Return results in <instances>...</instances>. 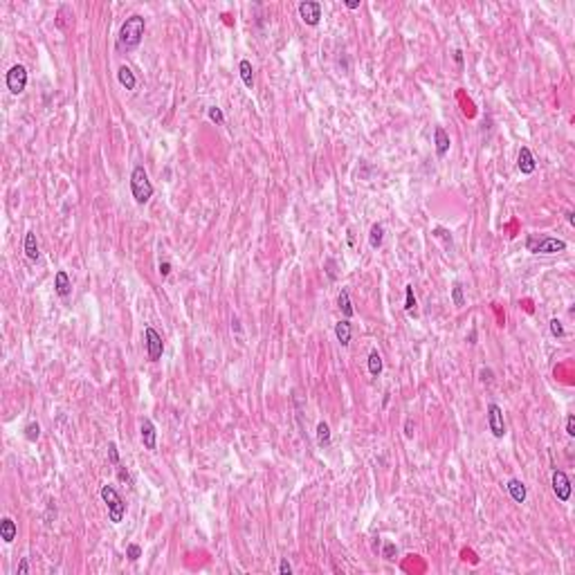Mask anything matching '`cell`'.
I'll use <instances>...</instances> for the list:
<instances>
[{
    "mask_svg": "<svg viewBox=\"0 0 575 575\" xmlns=\"http://www.w3.org/2000/svg\"><path fill=\"white\" fill-rule=\"evenodd\" d=\"M553 492H555V497L560 499L562 503H566L571 499V479L566 476V472L562 470H553Z\"/></svg>",
    "mask_w": 575,
    "mask_h": 575,
    "instance_id": "cell-9",
    "label": "cell"
},
{
    "mask_svg": "<svg viewBox=\"0 0 575 575\" xmlns=\"http://www.w3.org/2000/svg\"><path fill=\"white\" fill-rule=\"evenodd\" d=\"M411 429H413V427H411V420H407V422H404V434H407V438H411V436H413Z\"/></svg>",
    "mask_w": 575,
    "mask_h": 575,
    "instance_id": "cell-39",
    "label": "cell"
},
{
    "mask_svg": "<svg viewBox=\"0 0 575 575\" xmlns=\"http://www.w3.org/2000/svg\"><path fill=\"white\" fill-rule=\"evenodd\" d=\"M144 342H146V355H149V360L151 362H158L164 353L162 335H160L153 326H146L144 328Z\"/></svg>",
    "mask_w": 575,
    "mask_h": 575,
    "instance_id": "cell-5",
    "label": "cell"
},
{
    "mask_svg": "<svg viewBox=\"0 0 575 575\" xmlns=\"http://www.w3.org/2000/svg\"><path fill=\"white\" fill-rule=\"evenodd\" d=\"M566 434L573 438L575 436V416L573 413H569V418H566Z\"/></svg>",
    "mask_w": 575,
    "mask_h": 575,
    "instance_id": "cell-34",
    "label": "cell"
},
{
    "mask_svg": "<svg viewBox=\"0 0 575 575\" xmlns=\"http://www.w3.org/2000/svg\"><path fill=\"white\" fill-rule=\"evenodd\" d=\"M337 304H340V310H342V315H344V319H351V317L355 315L353 304H351V295H349V290H346V288H342L340 297H337Z\"/></svg>",
    "mask_w": 575,
    "mask_h": 575,
    "instance_id": "cell-20",
    "label": "cell"
},
{
    "mask_svg": "<svg viewBox=\"0 0 575 575\" xmlns=\"http://www.w3.org/2000/svg\"><path fill=\"white\" fill-rule=\"evenodd\" d=\"M526 249L533 254H560L566 249V243L562 238H555V236L530 234L526 238Z\"/></svg>",
    "mask_w": 575,
    "mask_h": 575,
    "instance_id": "cell-3",
    "label": "cell"
},
{
    "mask_svg": "<svg viewBox=\"0 0 575 575\" xmlns=\"http://www.w3.org/2000/svg\"><path fill=\"white\" fill-rule=\"evenodd\" d=\"M140 436H142V443H144L146 449H151V452H155V447H158V429H155L153 420L151 418H142L140 422Z\"/></svg>",
    "mask_w": 575,
    "mask_h": 575,
    "instance_id": "cell-10",
    "label": "cell"
},
{
    "mask_svg": "<svg viewBox=\"0 0 575 575\" xmlns=\"http://www.w3.org/2000/svg\"><path fill=\"white\" fill-rule=\"evenodd\" d=\"M131 193L137 204H146L153 198V185H151L149 173H146V169L142 164H137L131 171Z\"/></svg>",
    "mask_w": 575,
    "mask_h": 575,
    "instance_id": "cell-2",
    "label": "cell"
},
{
    "mask_svg": "<svg viewBox=\"0 0 575 575\" xmlns=\"http://www.w3.org/2000/svg\"><path fill=\"white\" fill-rule=\"evenodd\" d=\"M566 220H569V222H571V225H573V222H575V216H573V213H571V211H569V213H566Z\"/></svg>",
    "mask_w": 575,
    "mask_h": 575,
    "instance_id": "cell-43",
    "label": "cell"
},
{
    "mask_svg": "<svg viewBox=\"0 0 575 575\" xmlns=\"http://www.w3.org/2000/svg\"><path fill=\"white\" fill-rule=\"evenodd\" d=\"M395 555H398V546H395L393 542H386L384 548H382V557L391 562V560H395Z\"/></svg>",
    "mask_w": 575,
    "mask_h": 575,
    "instance_id": "cell-28",
    "label": "cell"
},
{
    "mask_svg": "<svg viewBox=\"0 0 575 575\" xmlns=\"http://www.w3.org/2000/svg\"><path fill=\"white\" fill-rule=\"evenodd\" d=\"M382 240H384V227H382L380 222H373L371 229H369V245H371L373 249H380Z\"/></svg>",
    "mask_w": 575,
    "mask_h": 575,
    "instance_id": "cell-19",
    "label": "cell"
},
{
    "mask_svg": "<svg viewBox=\"0 0 575 575\" xmlns=\"http://www.w3.org/2000/svg\"><path fill=\"white\" fill-rule=\"evenodd\" d=\"M119 479H122V481H128V472H124L122 467H119Z\"/></svg>",
    "mask_w": 575,
    "mask_h": 575,
    "instance_id": "cell-42",
    "label": "cell"
},
{
    "mask_svg": "<svg viewBox=\"0 0 575 575\" xmlns=\"http://www.w3.org/2000/svg\"><path fill=\"white\" fill-rule=\"evenodd\" d=\"M369 373H371L373 378H378L382 373V358H380V353H378L376 349L369 353Z\"/></svg>",
    "mask_w": 575,
    "mask_h": 575,
    "instance_id": "cell-23",
    "label": "cell"
},
{
    "mask_svg": "<svg viewBox=\"0 0 575 575\" xmlns=\"http://www.w3.org/2000/svg\"><path fill=\"white\" fill-rule=\"evenodd\" d=\"M551 335L553 337H564V326H562L560 319H551Z\"/></svg>",
    "mask_w": 575,
    "mask_h": 575,
    "instance_id": "cell-31",
    "label": "cell"
},
{
    "mask_svg": "<svg viewBox=\"0 0 575 575\" xmlns=\"http://www.w3.org/2000/svg\"><path fill=\"white\" fill-rule=\"evenodd\" d=\"M207 115H209V119H211L213 124H218V126L225 124V115H222V110L218 108V106H211V108L207 110Z\"/></svg>",
    "mask_w": 575,
    "mask_h": 575,
    "instance_id": "cell-26",
    "label": "cell"
},
{
    "mask_svg": "<svg viewBox=\"0 0 575 575\" xmlns=\"http://www.w3.org/2000/svg\"><path fill=\"white\" fill-rule=\"evenodd\" d=\"M416 297H413V285H404V313L416 315Z\"/></svg>",
    "mask_w": 575,
    "mask_h": 575,
    "instance_id": "cell-24",
    "label": "cell"
},
{
    "mask_svg": "<svg viewBox=\"0 0 575 575\" xmlns=\"http://www.w3.org/2000/svg\"><path fill=\"white\" fill-rule=\"evenodd\" d=\"M517 169L521 171V176H530L537 169V162H535V155L528 146H521L519 155H517Z\"/></svg>",
    "mask_w": 575,
    "mask_h": 575,
    "instance_id": "cell-11",
    "label": "cell"
},
{
    "mask_svg": "<svg viewBox=\"0 0 575 575\" xmlns=\"http://www.w3.org/2000/svg\"><path fill=\"white\" fill-rule=\"evenodd\" d=\"M144 32H146V23L140 14H133L124 20V25L119 27V36H117V47L119 50H135L137 45L142 43L144 38Z\"/></svg>",
    "mask_w": 575,
    "mask_h": 575,
    "instance_id": "cell-1",
    "label": "cell"
},
{
    "mask_svg": "<svg viewBox=\"0 0 575 575\" xmlns=\"http://www.w3.org/2000/svg\"><path fill=\"white\" fill-rule=\"evenodd\" d=\"M434 144H436V155H438V158H445V155L449 153L452 142H449V135H447V131H445L443 126L434 128Z\"/></svg>",
    "mask_w": 575,
    "mask_h": 575,
    "instance_id": "cell-12",
    "label": "cell"
},
{
    "mask_svg": "<svg viewBox=\"0 0 575 575\" xmlns=\"http://www.w3.org/2000/svg\"><path fill=\"white\" fill-rule=\"evenodd\" d=\"M454 61H456V65H463V52L461 50L454 52Z\"/></svg>",
    "mask_w": 575,
    "mask_h": 575,
    "instance_id": "cell-40",
    "label": "cell"
},
{
    "mask_svg": "<svg viewBox=\"0 0 575 575\" xmlns=\"http://www.w3.org/2000/svg\"><path fill=\"white\" fill-rule=\"evenodd\" d=\"M488 427L492 431L494 438H503L506 436V420H503V409L499 404L490 402L488 404Z\"/></svg>",
    "mask_w": 575,
    "mask_h": 575,
    "instance_id": "cell-7",
    "label": "cell"
},
{
    "mask_svg": "<svg viewBox=\"0 0 575 575\" xmlns=\"http://www.w3.org/2000/svg\"><path fill=\"white\" fill-rule=\"evenodd\" d=\"M54 290L59 297H70V292H72V283H70V276L65 270H59L54 274Z\"/></svg>",
    "mask_w": 575,
    "mask_h": 575,
    "instance_id": "cell-14",
    "label": "cell"
},
{
    "mask_svg": "<svg viewBox=\"0 0 575 575\" xmlns=\"http://www.w3.org/2000/svg\"><path fill=\"white\" fill-rule=\"evenodd\" d=\"M346 7H349V9H358V7H360V0H346Z\"/></svg>",
    "mask_w": 575,
    "mask_h": 575,
    "instance_id": "cell-41",
    "label": "cell"
},
{
    "mask_svg": "<svg viewBox=\"0 0 575 575\" xmlns=\"http://www.w3.org/2000/svg\"><path fill=\"white\" fill-rule=\"evenodd\" d=\"M238 70H240V79H243L245 88H254V74H252V63L247 59H243L238 63Z\"/></svg>",
    "mask_w": 575,
    "mask_h": 575,
    "instance_id": "cell-21",
    "label": "cell"
},
{
    "mask_svg": "<svg viewBox=\"0 0 575 575\" xmlns=\"http://www.w3.org/2000/svg\"><path fill=\"white\" fill-rule=\"evenodd\" d=\"M169 274H171V263H169V261H162V263H160V276H162V279H167Z\"/></svg>",
    "mask_w": 575,
    "mask_h": 575,
    "instance_id": "cell-37",
    "label": "cell"
},
{
    "mask_svg": "<svg viewBox=\"0 0 575 575\" xmlns=\"http://www.w3.org/2000/svg\"><path fill=\"white\" fill-rule=\"evenodd\" d=\"M29 573V560L27 557H23L18 564V569H16V575H27Z\"/></svg>",
    "mask_w": 575,
    "mask_h": 575,
    "instance_id": "cell-35",
    "label": "cell"
},
{
    "mask_svg": "<svg viewBox=\"0 0 575 575\" xmlns=\"http://www.w3.org/2000/svg\"><path fill=\"white\" fill-rule=\"evenodd\" d=\"M490 380H492V371H490V369H483V371H481V382H490Z\"/></svg>",
    "mask_w": 575,
    "mask_h": 575,
    "instance_id": "cell-38",
    "label": "cell"
},
{
    "mask_svg": "<svg viewBox=\"0 0 575 575\" xmlns=\"http://www.w3.org/2000/svg\"><path fill=\"white\" fill-rule=\"evenodd\" d=\"M279 573L281 575H292V564L288 562V557H283V560L279 562Z\"/></svg>",
    "mask_w": 575,
    "mask_h": 575,
    "instance_id": "cell-33",
    "label": "cell"
},
{
    "mask_svg": "<svg viewBox=\"0 0 575 575\" xmlns=\"http://www.w3.org/2000/svg\"><path fill=\"white\" fill-rule=\"evenodd\" d=\"M452 301H454V306H463V304H465V299H463V285H461V283H454V285H452Z\"/></svg>",
    "mask_w": 575,
    "mask_h": 575,
    "instance_id": "cell-27",
    "label": "cell"
},
{
    "mask_svg": "<svg viewBox=\"0 0 575 575\" xmlns=\"http://www.w3.org/2000/svg\"><path fill=\"white\" fill-rule=\"evenodd\" d=\"M23 249H25V256H27L29 261H38V258H41V252H38V243H36V234H34V231H27V234H25V245H23Z\"/></svg>",
    "mask_w": 575,
    "mask_h": 575,
    "instance_id": "cell-17",
    "label": "cell"
},
{
    "mask_svg": "<svg viewBox=\"0 0 575 575\" xmlns=\"http://www.w3.org/2000/svg\"><path fill=\"white\" fill-rule=\"evenodd\" d=\"M38 436H41V425L38 422H27V427H25V438L29 440V443H36Z\"/></svg>",
    "mask_w": 575,
    "mask_h": 575,
    "instance_id": "cell-25",
    "label": "cell"
},
{
    "mask_svg": "<svg viewBox=\"0 0 575 575\" xmlns=\"http://www.w3.org/2000/svg\"><path fill=\"white\" fill-rule=\"evenodd\" d=\"M5 81H7V88H9L11 95H20V92L27 88V68L20 63L11 65Z\"/></svg>",
    "mask_w": 575,
    "mask_h": 575,
    "instance_id": "cell-6",
    "label": "cell"
},
{
    "mask_svg": "<svg viewBox=\"0 0 575 575\" xmlns=\"http://www.w3.org/2000/svg\"><path fill=\"white\" fill-rule=\"evenodd\" d=\"M299 16L306 25L317 27L319 20H322V2H317V0H304V2H299Z\"/></svg>",
    "mask_w": 575,
    "mask_h": 575,
    "instance_id": "cell-8",
    "label": "cell"
},
{
    "mask_svg": "<svg viewBox=\"0 0 575 575\" xmlns=\"http://www.w3.org/2000/svg\"><path fill=\"white\" fill-rule=\"evenodd\" d=\"M108 461L119 467V452H117V445L115 443H108Z\"/></svg>",
    "mask_w": 575,
    "mask_h": 575,
    "instance_id": "cell-32",
    "label": "cell"
},
{
    "mask_svg": "<svg viewBox=\"0 0 575 575\" xmlns=\"http://www.w3.org/2000/svg\"><path fill=\"white\" fill-rule=\"evenodd\" d=\"M434 236H436V238H443L447 245H452V236H447V231L440 229V227H436V229H434Z\"/></svg>",
    "mask_w": 575,
    "mask_h": 575,
    "instance_id": "cell-36",
    "label": "cell"
},
{
    "mask_svg": "<svg viewBox=\"0 0 575 575\" xmlns=\"http://www.w3.org/2000/svg\"><path fill=\"white\" fill-rule=\"evenodd\" d=\"M335 337L342 346H349L351 344V337H353V328H351V322L349 319H340L335 324Z\"/></svg>",
    "mask_w": 575,
    "mask_h": 575,
    "instance_id": "cell-16",
    "label": "cell"
},
{
    "mask_svg": "<svg viewBox=\"0 0 575 575\" xmlns=\"http://www.w3.org/2000/svg\"><path fill=\"white\" fill-rule=\"evenodd\" d=\"M101 499H104L106 508H108V519L113 524H122L124 515H126V503L119 497V492L113 485H101Z\"/></svg>",
    "mask_w": 575,
    "mask_h": 575,
    "instance_id": "cell-4",
    "label": "cell"
},
{
    "mask_svg": "<svg viewBox=\"0 0 575 575\" xmlns=\"http://www.w3.org/2000/svg\"><path fill=\"white\" fill-rule=\"evenodd\" d=\"M324 267H326V274H328V279H331V281H335V279H337V261H335V258H331V256H328V258H326V265H324Z\"/></svg>",
    "mask_w": 575,
    "mask_h": 575,
    "instance_id": "cell-30",
    "label": "cell"
},
{
    "mask_svg": "<svg viewBox=\"0 0 575 575\" xmlns=\"http://www.w3.org/2000/svg\"><path fill=\"white\" fill-rule=\"evenodd\" d=\"M16 535H18L16 521L11 519V517H2V521H0V539L5 544H11L16 539Z\"/></svg>",
    "mask_w": 575,
    "mask_h": 575,
    "instance_id": "cell-13",
    "label": "cell"
},
{
    "mask_svg": "<svg viewBox=\"0 0 575 575\" xmlns=\"http://www.w3.org/2000/svg\"><path fill=\"white\" fill-rule=\"evenodd\" d=\"M506 490L508 494H510L512 499H515L517 503H526V499H528V490H526V485L521 483L519 479H510L506 483Z\"/></svg>",
    "mask_w": 575,
    "mask_h": 575,
    "instance_id": "cell-15",
    "label": "cell"
},
{
    "mask_svg": "<svg viewBox=\"0 0 575 575\" xmlns=\"http://www.w3.org/2000/svg\"><path fill=\"white\" fill-rule=\"evenodd\" d=\"M317 445L319 447H328L331 445V427L324 420L317 425Z\"/></svg>",
    "mask_w": 575,
    "mask_h": 575,
    "instance_id": "cell-22",
    "label": "cell"
},
{
    "mask_svg": "<svg viewBox=\"0 0 575 575\" xmlns=\"http://www.w3.org/2000/svg\"><path fill=\"white\" fill-rule=\"evenodd\" d=\"M126 557L131 562H137L142 557V548L137 546V544H128V546H126Z\"/></svg>",
    "mask_w": 575,
    "mask_h": 575,
    "instance_id": "cell-29",
    "label": "cell"
},
{
    "mask_svg": "<svg viewBox=\"0 0 575 575\" xmlns=\"http://www.w3.org/2000/svg\"><path fill=\"white\" fill-rule=\"evenodd\" d=\"M117 81L122 83L126 90H135V86H137V79H135V74H133V70L128 68V65H122V68L117 70Z\"/></svg>",
    "mask_w": 575,
    "mask_h": 575,
    "instance_id": "cell-18",
    "label": "cell"
}]
</instances>
